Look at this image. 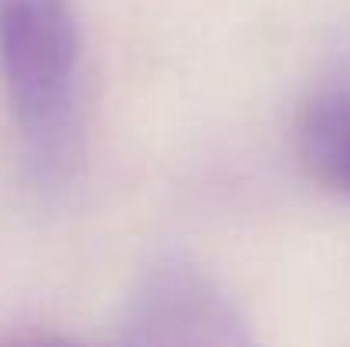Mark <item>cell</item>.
<instances>
[{
    "label": "cell",
    "mask_w": 350,
    "mask_h": 347,
    "mask_svg": "<svg viewBox=\"0 0 350 347\" xmlns=\"http://www.w3.org/2000/svg\"><path fill=\"white\" fill-rule=\"evenodd\" d=\"M116 347H258L232 296L194 262L163 259L136 283Z\"/></svg>",
    "instance_id": "7a4b0ae2"
},
{
    "label": "cell",
    "mask_w": 350,
    "mask_h": 347,
    "mask_svg": "<svg viewBox=\"0 0 350 347\" xmlns=\"http://www.w3.org/2000/svg\"><path fill=\"white\" fill-rule=\"evenodd\" d=\"M79 24L72 0H0V68L27 164L62 184L82 157Z\"/></svg>",
    "instance_id": "6da1fadb"
},
{
    "label": "cell",
    "mask_w": 350,
    "mask_h": 347,
    "mask_svg": "<svg viewBox=\"0 0 350 347\" xmlns=\"http://www.w3.org/2000/svg\"><path fill=\"white\" fill-rule=\"evenodd\" d=\"M296 153L310 181L350 198V89H323L303 103Z\"/></svg>",
    "instance_id": "3957f363"
},
{
    "label": "cell",
    "mask_w": 350,
    "mask_h": 347,
    "mask_svg": "<svg viewBox=\"0 0 350 347\" xmlns=\"http://www.w3.org/2000/svg\"><path fill=\"white\" fill-rule=\"evenodd\" d=\"M0 347H79L65 337H55V334H44V331H14V334H3Z\"/></svg>",
    "instance_id": "277c9868"
}]
</instances>
